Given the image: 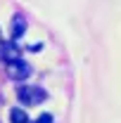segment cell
<instances>
[{"label": "cell", "mask_w": 121, "mask_h": 123, "mask_svg": "<svg viewBox=\"0 0 121 123\" xmlns=\"http://www.w3.org/2000/svg\"><path fill=\"white\" fill-rule=\"evenodd\" d=\"M17 97H19L21 104L33 107V104H40V102L45 99L47 92L43 90V88H38V85H26V88H19V90H17Z\"/></svg>", "instance_id": "6da1fadb"}, {"label": "cell", "mask_w": 121, "mask_h": 123, "mask_svg": "<svg viewBox=\"0 0 121 123\" xmlns=\"http://www.w3.org/2000/svg\"><path fill=\"white\" fill-rule=\"evenodd\" d=\"M10 118H12V123H31L29 114H26L24 109H12V114H10Z\"/></svg>", "instance_id": "5b68a950"}, {"label": "cell", "mask_w": 121, "mask_h": 123, "mask_svg": "<svg viewBox=\"0 0 121 123\" xmlns=\"http://www.w3.org/2000/svg\"><path fill=\"white\" fill-rule=\"evenodd\" d=\"M7 76L12 80H24V78L31 76V66L21 59H12V62H7Z\"/></svg>", "instance_id": "7a4b0ae2"}, {"label": "cell", "mask_w": 121, "mask_h": 123, "mask_svg": "<svg viewBox=\"0 0 121 123\" xmlns=\"http://www.w3.org/2000/svg\"><path fill=\"white\" fill-rule=\"evenodd\" d=\"M0 59L2 62H12V59H19V47L14 43H0Z\"/></svg>", "instance_id": "3957f363"}, {"label": "cell", "mask_w": 121, "mask_h": 123, "mask_svg": "<svg viewBox=\"0 0 121 123\" xmlns=\"http://www.w3.org/2000/svg\"><path fill=\"white\" fill-rule=\"evenodd\" d=\"M24 31H26V21H24V17H21V14H17L14 21H12V38L19 40V38L24 36Z\"/></svg>", "instance_id": "277c9868"}, {"label": "cell", "mask_w": 121, "mask_h": 123, "mask_svg": "<svg viewBox=\"0 0 121 123\" xmlns=\"http://www.w3.org/2000/svg\"><path fill=\"white\" fill-rule=\"evenodd\" d=\"M36 123H52V116H50V114H43V116H38Z\"/></svg>", "instance_id": "8992f818"}]
</instances>
